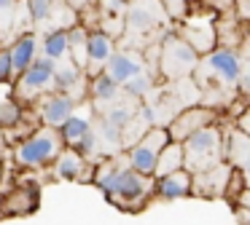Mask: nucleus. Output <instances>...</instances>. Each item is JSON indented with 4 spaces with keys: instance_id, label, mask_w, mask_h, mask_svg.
Returning <instances> with one entry per match:
<instances>
[{
    "instance_id": "obj_1",
    "label": "nucleus",
    "mask_w": 250,
    "mask_h": 225,
    "mask_svg": "<svg viewBox=\"0 0 250 225\" xmlns=\"http://www.w3.org/2000/svg\"><path fill=\"white\" fill-rule=\"evenodd\" d=\"M242 78V54L239 48H215L199 59L194 83L202 91V105L221 112L239 99Z\"/></svg>"
},
{
    "instance_id": "obj_2",
    "label": "nucleus",
    "mask_w": 250,
    "mask_h": 225,
    "mask_svg": "<svg viewBox=\"0 0 250 225\" xmlns=\"http://www.w3.org/2000/svg\"><path fill=\"white\" fill-rule=\"evenodd\" d=\"M94 182L108 196L110 204L126 212H140L151 201L153 188H156L153 177H143L132 169L126 155H110L105 164H100L94 169Z\"/></svg>"
},
{
    "instance_id": "obj_3",
    "label": "nucleus",
    "mask_w": 250,
    "mask_h": 225,
    "mask_svg": "<svg viewBox=\"0 0 250 225\" xmlns=\"http://www.w3.org/2000/svg\"><path fill=\"white\" fill-rule=\"evenodd\" d=\"M218 11L205 5L202 0H194L188 8V14L178 21V35L194 48L199 56H207L210 51L218 48V32H215V24H218Z\"/></svg>"
},
{
    "instance_id": "obj_4",
    "label": "nucleus",
    "mask_w": 250,
    "mask_h": 225,
    "mask_svg": "<svg viewBox=\"0 0 250 225\" xmlns=\"http://www.w3.org/2000/svg\"><path fill=\"white\" fill-rule=\"evenodd\" d=\"M223 137L226 129L221 123L207 126L205 131H196L194 137H188L183 142V155H186V171L199 174L212 166L223 164Z\"/></svg>"
},
{
    "instance_id": "obj_5",
    "label": "nucleus",
    "mask_w": 250,
    "mask_h": 225,
    "mask_svg": "<svg viewBox=\"0 0 250 225\" xmlns=\"http://www.w3.org/2000/svg\"><path fill=\"white\" fill-rule=\"evenodd\" d=\"M199 54L178 35V32H167L159 43V73L172 83V80L194 78L196 64H199Z\"/></svg>"
},
{
    "instance_id": "obj_6",
    "label": "nucleus",
    "mask_w": 250,
    "mask_h": 225,
    "mask_svg": "<svg viewBox=\"0 0 250 225\" xmlns=\"http://www.w3.org/2000/svg\"><path fill=\"white\" fill-rule=\"evenodd\" d=\"M169 142H172V139H169L167 126H153L135 148H129V153H126L129 166L143 177H153L156 164H159V155H162V150L167 148Z\"/></svg>"
},
{
    "instance_id": "obj_7",
    "label": "nucleus",
    "mask_w": 250,
    "mask_h": 225,
    "mask_svg": "<svg viewBox=\"0 0 250 225\" xmlns=\"http://www.w3.org/2000/svg\"><path fill=\"white\" fill-rule=\"evenodd\" d=\"M221 123V112L210 110L205 105H194V107H186L180 110L172 121L167 123V131H169V139L172 142H180L183 145L188 137H194L196 131H205L207 126H215Z\"/></svg>"
},
{
    "instance_id": "obj_8",
    "label": "nucleus",
    "mask_w": 250,
    "mask_h": 225,
    "mask_svg": "<svg viewBox=\"0 0 250 225\" xmlns=\"http://www.w3.org/2000/svg\"><path fill=\"white\" fill-rule=\"evenodd\" d=\"M167 11H164L162 0H137L126 11V27L124 32L129 38H148L151 32H159V24L167 21Z\"/></svg>"
},
{
    "instance_id": "obj_9",
    "label": "nucleus",
    "mask_w": 250,
    "mask_h": 225,
    "mask_svg": "<svg viewBox=\"0 0 250 225\" xmlns=\"http://www.w3.org/2000/svg\"><path fill=\"white\" fill-rule=\"evenodd\" d=\"M60 158V137L54 131H38L17 148V161L22 166H41Z\"/></svg>"
},
{
    "instance_id": "obj_10",
    "label": "nucleus",
    "mask_w": 250,
    "mask_h": 225,
    "mask_svg": "<svg viewBox=\"0 0 250 225\" xmlns=\"http://www.w3.org/2000/svg\"><path fill=\"white\" fill-rule=\"evenodd\" d=\"M231 171H234V166L223 161V164L212 166V169L194 174L191 196H196V198H223V193H226V182H229V177H231Z\"/></svg>"
},
{
    "instance_id": "obj_11",
    "label": "nucleus",
    "mask_w": 250,
    "mask_h": 225,
    "mask_svg": "<svg viewBox=\"0 0 250 225\" xmlns=\"http://www.w3.org/2000/svg\"><path fill=\"white\" fill-rule=\"evenodd\" d=\"M105 73L110 75V78L116 80L119 86H126L129 80L140 78V75H146V62H143V56H137L135 51H116L113 56H110L108 67H105Z\"/></svg>"
},
{
    "instance_id": "obj_12",
    "label": "nucleus",
    "mask_w": 250,
    "mask_h": 225,
    "mask_svg": "<svg viewBox=\"0 0 250 225\" xmlns=\"http://www.w3.org/2000/svg\"><path fill=\"white\" fill-rule=\"evenodd\" d=\"M54 75H57V64L51 59H41L35 62L27 73H22V83H19V94L22 96H33L46 91L49 86H54Z\"/></svg>"
},
{
    "instance_id": "obj_13",
    "label": "nucleus",
    "mask_w": 250,
    "mask_h": 225,
    "mask_svg": "<svg viewBox=\"0 0 250 225\" xmlns=\"http://www.w3.org/2000/svg\"><path fill=\"white\" fill-rule=\"evenodd\" d=\"M191 182H194V174L180 169V171H175V174H167V177H162V180H156L153 196L162 198V201H178V198L191 196Z\"/></svg>"
},
{
    "instance_id": "obj_14",
    "label": "nucleus",
    "mask_w": 250,
    "mask_h": 225,
    "mask_svg": "<svg viewBox=\"0 0 250 225\" xmlns=\"http://www.w3.org/2000/svg\"><path fill=\"white\" fill-rule=\"evenodd\" d=\"M113 54H116V48H113V38L110 35H105L103 30L89 35V62H86L89 70H97V75L105 73L103 67H108Z\"/></svg>"
},
{
    "instance_id": "obj_15",
    "label": "nucleus",
    "mask_w": 250,
    "mask_h": 225,
    "mask_svg": "<svg viewBox=\"0 0 250 225\" xmlns=\"http://www.w3.org/2000/svg\"><path fill=\"white\" fill-rule=\"evenodd\" d=\"M126 11H129V3L126 0H103L100 3V14H103V27L105 35H121L126 27Z\"/></svg>"
},
{
    "instance_id": "obj_16",
    "label": "nucleus",
    "mask_w": 250,
    "mask_h": 225,
    "mask_svg": "<svg viewBox=\"0 0 250 225\" xmlns=\"http://www.w3.org/2000/svg\"><path fill=\"white\" fill-rule=\"evenodd\" d=\"M73 107H76L73 96H65V94L49 96V99L43 102V107H41V115H43V121L51 123V126H62L67 118H73Z\"/></svg>"
},
{
    "instance_id": "obj_17",
    "label": "nucleus",
    "mask_w": 250,
    "mask_h": 225,
    "mask_svg": "<svg viewBox=\"0 0 250 225\" xmlns=\"http://www.w3.org/2000/svg\"><path fill=\"white\" fill-rule=\"evenodd\" d=\"M186 169V155H183V145L180 142H169L167 148L162 150L159 155V164H156V171H153V180H162L167 174H175V171Z\"/></svg>"
},
{
    "instance_id": "obj_18",
    "label": "nucleus",
    "mask_w": 250,
    "mask_h": 225,
    "mask_svg": "<svg viewBox=\"0 0 250 225\" xmlns=\"http://www.w3.org/2000/svg\"><path fill=\"white\" fill-rule=\"evenodd\" d=\"M11 62H14V73H27L35 64V40L33 38H22L17 40V46L11 48Z\"/></svg>"
},
{
    "instance_id": "obj_19",
    "label": "nucleus",
    "mask_w": 250,
    "mask_h": 225,
    "mask_svg": "<svg viewBox=\"0 0 250 225\" xmlns=\"http://www.w3.org/2000/svg\"><path fill=\"white\" fill-rule=\"evenodd\" d=\"M43 54H46V59H51V62L67 56V54H70V35H67L65 30L49 32L46 40H43Z\"/></svg>"
},
{
    "instance_id": "obj_20",
    "label": "nucleus",
    "mask_w": 250,
    "mask_h": 225,
    "mask_svg": "<svg viewBox=\"0 0 250 225\" xmlns=\"http://www.w3.org/2000/svg\"><path fill=\"white\" fill-rule=\"evenodd\" d=\"M92 96L97 102H116L121 96V89L108 73H100V75H94V80H92Z\"/></svg>"
},
{
    "instance_id": "obj_21",
    "label": "nucleus",
    "mask_w": 250,
    "mask_h": 225,
    "mask_svg": "<svg viewBox=\"0 0 250 225\" xmlns=\"http://www.w3.org/2000/svg\"><path fill=\"white\" fill-rule=\"evenodd\" d=\"M89 131H92V126H89V121H86V118H81V115L67 118V121L60 126V137L65 139L67 145H73V148H76V145L81 142Z\"/></svg>"
},
{
    "instance_id": "obj_22",
    "label": "nucleus",
    "mask_w": 250,
    "mask_h": 225,
    "mask_svg": "<svg viewBox=\"0 0 250 225\" xmlns=\"http://www.w3.org/2000/svg\"><path fill=\"white\" fill-rule=\"evenodd\" d=\"M81 171H83V161L76 150L60 153V158H57V174L62 180H76V177H81Z\"/></svg>"
},
{
    "instance_id": "obj_23",
    "label": "nucleus",
    "mask_w": 250,
    "mask_h": 225,
    "mask_svg": "<svg viewBox=\"0 0 250 225\" xmlns=\"http://www.w3.org/2000/svg\"><path fill=\"white\" fill-rule=\"evenodd\" d=\"M70 54H73V64H76V67H86V62H89V35L81 27H76V30L70 32Z\"/></svg>"
},
{
    "instance_id": "obj_24",
    "label": "nucleus",
    "mask_w": 250,
    "mask_h": 225,
    "mask_svg": "<svg viewBox=\"0 0 250 225\" xmlns=\"http://www.w3.org/2000/svg\"><path fill=\"white\" fill-rule=\"evenodd\" d=\"M245 190H248V180H245V174L239 169H234L231 177H229V182H226V193H223V198L231 204V209L239 204V198H242Z\"/></svg>"
},
{
    "instance_id": "obj_25",
    "label": "nucleus",
    "mask_w": 250,
    "mask_h": 225,
    "mask_svg": "<svg viewBox=\"0 0 250 225\" xmlns=\"http://www.w3.org/2000/svg\"><path fill=\"white\" fill-rule=\"evenodd\" d=\"M54 83L60 89H76V86H81V67H76L73 62L65 64V67H57Z\"/></svg>"
},
{
    "instance_id": "obj_26",
    "label": "nucleus",
    "mask_w": 250,
    "mask_h": 225,
    "mask_svg": "<svg viewBox=\"0 0 250 225\" xmlns=\"http://www.w3.org/2000/svg\"><path fill=\"white\" fill-rule=\"evenodd\" d=\"M151 89H153V78L148 73L140 75V78H135V80H129V83L124 86V91L132 96V99H137V96H140V99H143V96H148V94H151Z\"/></svg>"
},
{
    "instance_id": "obj_27",
    "label": "nucleus",
    "mask_w": 250,
    "mask_h": 225,
    "mask_svg": "<svg viewBox=\"0 0 250 225\" xmlns=\"http://www.w3.org/2000/svg\"><path fill=\"white\" fill-rule=\"evenodd\" d=\"M57 8V0H30V14L35 21H49Z\"/></svg>"
},
{
    "instance_id": "obj_28",
    "label": "nucleus",
    "mask_w": 250,
    "mask_h": 225,
    "mask_svg": "<svg viewBox=\"0 0 250 225\" xmlns=\"http://www.w3.org/2000/svg\"><path fill=\"white\" fill-rule=\"evenodd\" d=\"M191 3H194V0H162V5H164V11H167L169 21H180V19H183V16L188 14Z\"/></svg>"
},
{
    "instance_id": "obj_29",
    "label": "nucleus",
    "mask_w": 250,
    "mask_h": 225,
    "mask_svg": "<svg viewBox=\"0 0 250 225\" xmlns=\"http://www.w3.org/2000/svg\"><path fill=\"white\" fill-rule=\"evenodd\" d=\"M234 16L239 19V24L250 27V0H234Z\"/></svg>"
},
{
    "instance_id": "obj_30",
    "label": "nucleus",
    "mask_w": 250,
    "mask_h": 225,
    "mask_svg": "<svg viewBox=\"0 0 250 225\" xmlns=\"http://www.w3.org/2000/svg\"><path fill=\"white\" fill-rule=\"evenodd\" d=\"M14 73V62H11V51H0V83L8 80Z\"/></svg>"
},
{
    "instance_id": "obj_31",
    "label": "nucleus",
    "mask_w": 250,
    "mask_h": 225,
    "mask_svg": "<svg viewBox=\"0 0 250 225\" xmlns=\"http://www.w3.org/2000/svg\"><path fill=\"white\" fill-rule=\"evenodd\" d=\"M234 126H237L239 131H245V134H248V137H250V102H248V105H245V110L239 112L237 118H234Z\"/></svg>"
},
{
    "instance_id": "obj_32",
    "label": "nucleus",
    "mask_w": 250,
    "mask_h": 225,
    "mask_svg": "<svg viewBox=\"0 0 250 225\" xmlns=\"http://www.w3.org/2000/svg\"><path fill=\"white\" fill-rule=\"evenodd\" d=\"M205 5H210V8H215L218 14H226V11L234 8V0H202Z\"/></svg>"
},
{
    "instance_id": "obj_33",
    "label": "nucleus",
    "mask_w": 250,
    "mask_h": 225,
    "mask_svg": "<svg viewBox=\"0 0 250 225\" xmlns=\"http://www.w3.org/2000/svg\"><path fill=\"white\" fill-rule=\"evenodd\" d=\"M234 217L239 225H250V209L248 206H234Z\"/></svg>"
},
{
    "instance_id": "obj_34",
    "label": "nucleus",
    "mask_w": 250,
    "mask_h": 225,
    "mask_svg": "<svg viewBox=\"0 0 250 225\" xmlns=\"http://www.w3.org/2000/svg\"><path fill=\"white\" fill-rule=\"evenodd\" d=\"M14 11V0H0V14H8Z\"/></svg>"
},
{
    "instance_id": "obj_35",
    "label": "nucleus",
    "mask_w": 250,
    "mask_h": 225,
    "mask_svg": "<svg viewBox=\"0 0 250 225\" xmlns=\"http://www.w3.org/2000/svg\"><path fill=\"white\" fill-rule=\"evenodd\" d=\"M237 206H248V209H250V188L242 193V198H239V204H237Z\"/></svg>"
},
{
    "instance_id": "obj_36",
    "label": "nucleus",
    "mask_w": 250,
    "mask_h": 225,
    "mask_svg": "<svg viewBox=\"0 0 250 225\" xmlns=\"http://www.w3.org/2000/svg\"><path fill=\"white\" fill-rule=\"evenodd\" d=\"M67 3H70V5H73V8H81V5H83V3H86V0H67Z\"/></svg>"
},
{
    "instance_id": "obj_37",
    "label": "nucleus",
    "mask_w": 250,
    "mask_h": 225,
    "mask_svg": "<svg viewBox=\"0 0 250 225\" xmlns=\"http://www.w3.org/2000/svg\"><path fill=\"white\" fill-rule=\"evenodd\" d=\"M0 150H3V134H0Z\"/></svg>"
},
{
    "instance_id": "obj_38",
    "label": "nucleus",
    "mask_w": 250,
    "mask_h": 225,
    "mask_svg": "<svg viewBox=\"0 0 250 225\" xmlns=\"http://www.w3.org/2000/svg\"><path fill=\"white\" fill-rule=\"evenodd\" d=\"M248 40H250V27H248Z\"/></svg>"
}]
</instances>
